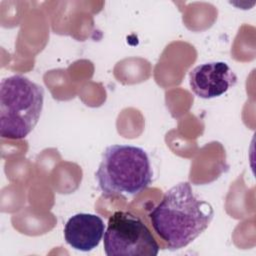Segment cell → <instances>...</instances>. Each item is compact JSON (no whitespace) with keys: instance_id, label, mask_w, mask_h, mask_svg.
<instances>
[{"instance_id":"cell-4","label":"cell","mask_w":256,"mask_h":256,"mask_svg":"<svg viewBox=\"0 0 256 256\" xmlns=\"http://www.w3.org/2000/svg\"><path fill=\"white\" fill-rule=\"evenodd\" d=\"M103 245L107 256H156L159 252L147 225L128 211H116L109 217Z\"/></svg>"},{"instance_id":"cell-1","label":"cell","mask_w":256,"mask_h":256,"mask_svg":"<svg viewBox=\"0 0 256 256\" xmlns=\"http://www.w3.org/2000/svg\"><path fill=\"white\" fill-rule=\"evenodd\" d=\"M213 215L210 203L197 198L188 182H180L165 192L148 216L166 247L178 250L204 232Z\"/></svg>"},{"instance_id":"cell-6","label":"cell","mask_w":256,"mask_h":256,"mask_svg":"<svg viewBox=\"0 0 256 256\" xmlns=\"http://www.w3.org/2000/svg\"><path fill=\"white\" fill-rule=\"evenodd\" d=\"M105 224L95 214L78 213L68 219L64 227V238L73 249L89 252L96 248L102 240Z\"/></svg>"},{"instance_id":"cell-2","label":"cell","mask_w":256,"mask_h":256,"mask_svg":"<svg viewBox=\"0 0 256 256\" xmlns=\"http://www.w3.org/2000/svg\"><path fill=\"white\" fill-rule=\"evenodd\" d=\"M152 177L147 152L141 147L124 144L106 147L95 173L105 196H135L151 184Z\"/></svg>"},{"instance_id":"cell-5","label":"cell","mask_w":256,"mask_h":256,"mask_svg":"<svg viewBox=\"0 0 256 256\" xmlns=\"http://www.w3.org/2000/svg\"><path fill=\"white\" fill-rule=\"evenodd\" d=\"M192 92L203 99L219 97L237 83V76L229 65L222 61L200 64L189 73Z\"/></svg>"},{"instance_id":"cell-3","label":"cell","mask_w":256,"mask_h":256,"mask_svg":"<svg viewBox=\"0 0 256 256\" xmlns=\"http://www.w3.org/2000/svg\"><path fill=\"white\" fill-rule=\"evenodd\" d=\"M44 103V89L23 75L0 83V135L23 139L37 125Z\"/></svg>"}]
</instances>
